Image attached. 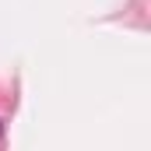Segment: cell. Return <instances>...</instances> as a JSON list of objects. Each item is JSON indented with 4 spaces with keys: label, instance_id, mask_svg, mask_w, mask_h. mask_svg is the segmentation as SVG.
Listing matches in <instances>:
<instances>
[{
    "label": "cell",
    "instance_id": "cell-1",
    "mask_svg": "<svg viewBox=\"0 0 151 151\" xmlns=\"http://www.w3.org/2000/svg\"><path fill=\"white\" fill-rule=\"evenodd\" d=\"M0 134H4V123H0Z\"/></svg>",
    "mask_w": 151,
    "mask_h": 151
}]
</instances>
